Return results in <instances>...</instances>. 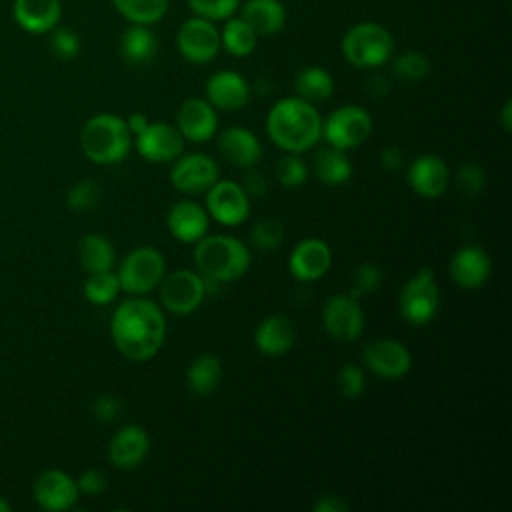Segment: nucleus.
Masks as SVG:
<instances>
[{
    "label": "nucleus",
    "mask_w": 512,
    "mask_h": 512,
    "mask_svg": "<svg viewBox=\"0 0 512 512\" xmlns=\"http://www.w3.org/2000/svg\"><path fill=\"white\" fill-rule=\"evenodd\" d=\"M110 334L116 350L124 358L146 362L154 358L164 344V310L144 296L128 298L116 306L110 320Z\"/></svg>",
    "instance_id": "1"
},
{
    "label": "nucleus",
    "mask_w": 512,
    "mask_h": 512,
    "mask_svg": "<svg viewBox=\"0 0 512 512\" xmlns=\"http://www.w3.org/2000/svg\"><path fill=\"white\" fill-rule=\"evenodd\" d=\"M266 132L286 154H302L322 138V116L316 104L298 96L280 98L266 114Z\"/></svg>",
    "instance_id": "2"
},
{
    "label": "nucleus",
    "mask_w": 512,
    "mask_h": 512,
    "mask_svg": "<svg viewBox=\"0 0 512 512\" xmlns=\"http://www.w3.org/2000/svg\"><path fill=\"white\" fill-rule=\"evenodd\" d=\"M250 262L248 246L230 234H206L194 244V264L198 272L214 284L242 278Z\"/></svg>",
    "instance_id": "3"
},
{
    "label": "nucleus",
    "mask_w": 512,
    "mask_h": 512,
    "mask_svg": "<svg viewBox=\"0 0 512 512\" xmlns=\"http://www.w3.org/2000/svg\"><path fill=\"white\" fill-rule=\"evenodd\" d=\"M80 148L84 156L94 164H118L128 156L132 148V134L122 116L102 112L88 118L82 126Z\"/></svg>",
    "instance_id": "4"
},
{
    "label": "nucleus",
    "mask_w": 512,
    "mask_h": 512,
    "mask_svg": "<svg viewBox=\"0 0 512 512\" xmlns=\"http://www.w3.org/2000/svg\"><path fill=\"white\" fill-rule=\"evenodd\" d=\"M340 50L344 60L354 68L374 70L392 58L394 38L390 30L378 22H358L342 36Z\"/></svg>",
    "instance_id": "5"
},
{
    "label": "nucleus",
    "mask_w": 512,
    "mask_h": 512,
    "mask_svg": "<svg viewBox=\"0 0 512 512\" xmlns=\"http://www.w3.org/2000/svg\"><path fill=\"white\" fill-rule=\"evenodd\" d=\"M166 274V260L160 250L152 246H140L128 252L118 266L120 290L132 296H144L158 288Z\"/></svg>",
    "instance_id": "6"
},
{
    "label": "nucleus",
    "mask_w": 512,
    "mask_h": 512,
    "mask_svg": "<svg viewBox=\"0 0 512 512\" xmlns=\"http://www.w3.org/2000/svg\"><path fill=\"white\" fill-rule=\"evenodd\" d=\"M374 122L366 108L358 104H344L322 120V138L328 146L338 150H352L364 144L372 134Z\"/></svg>",
    "instance_id": "7"
},
{
    "label": "nucleus",
    "mask_w": 512,
    "mask_h": 512,
    "mask_svg": "<svg viewBox=\"0 0 512 512\" xmlns=\"http://www.w3.org/2000/svg\"><path fill=\"white\" fill-rule=\"evenodd\" d=\"M440 306V288L434 270H418L400 290L398 308L404 320L412 326L428 324Z\"/></svg>",
    "instance_id": "8"
},
{
    "label": "nucleus",
    "mask_w": 512,
    "mask_h": 512,
    "mask_svg": "<svg viewBox=\"0 0 512 512\" xmlns=\"http://www.w3.org/2000/svg\"><path fill=\"white\" fill-rule=\"evenodd\" d=\"M158 288L162 308L176 316H188L196 312L208 294L204 276L188 268H178L170 274H164Z\"/></svg>",
    "instance_id": "9"
},
{
    "label": "nucleus",
    "mask_w": 512,
    "mask_h": 512,
    "mask_svg": "<svg viewBox=\"0 0 512 512\" xmlns=\"http://www.w3.org/2000/svg\"><path fill=\"white\" fill-rule=\"evenodd\" d=\"M176 46L184 60L192 64H208L220 52V30L212 20L192 16L186 18L176 32Z\"/></svg>",
    "instance_id": "10"
},
{
    "label": "nucleus",
    "mask_w": 512,
    "mask_h": 512,
    "mask_svg": "<svg viewBox=\"0 0 512 512\" xmlns=\"http://www.w3.org/2000/svg\"><path fill=\"white\" fill-rule=\"evenodd\" d=\"M322 326L336 342H354L364 330V310L350 292L334 294L324 302Z\"/></svg>",
    "instance_id": "11"
},
{
    "label": "nucleus",
    "mask_w": 512,
    "mask_h": 512,
    "mask_svg": "<svg viewBox=\"0 0 512 512\" xmlns=\"http://www.w3.org/2000/svg\"><path fill=\"white\" fill-rule=\"evenodd\" d=\"M206 212L222 226H238L250 216V196L234 180H216L206 190Z\"/></svg>",
    "instance_id": "12"
},
{
    "label": "nucleus",
    "mask_w": 512,
    "mask_h": 512,
    "mask_svg": "<svg viewBox=\"0 0 512 512\" xmlns=\"http://www.w3.org/2000/svg\"><path fill=\"white\" fill-rule=\"evenodd\" d=\"M170 184L182 194L206 192L218 178L220 168L216 160L204 152L180 154L170 168Z\"/></svg>",
    "instance_id": "13"
},
{
    "label": "nucleus",
    "mask_w": 512,
    "mask_h": 512,
    "mask_svg": "<svg viewBox=\"0 0 512 512\" xmlns=\"http://www.w3.org/2000/svg\"><path fill=\"white\" fill-rule=\"evenodd\" d=\"M362 364L368 368V372L386 378L396 380L410 372L412 368V354L406 344L394 338H376L368 342L362 350Z\"/></svg>",
    "instance_id": "14"
},
{
    "label": "nucleus",
    "mask_w": 512,
    "mask_h": 512,
    "mask_svg": "<svg viewBox=\"0 0 512 512\" xmlns=\"http://www.w3.org/2000/svg\"><path fill=\"white\" fill-rule=\"evenodd\" d=\"M138 154L152 164L174 162L184 152V138L176 124L168 122H150L134 138Z\"/></svg>",
    "instance_id": "15"
},
{
    "label": "nucleus",
    "mask_w": 512,
    "mask_h": 512,
    "mask_svg": "<svg viewBox=\"0 0 512 512\" xmlns=\"http://www.w3.org/2000/svg\"><path fill=\"white\" fill-rule=\"evenodd\" d=\"M78 494L76 480L58 468H48L34 480V500L48 512L70 510L78 502Z\"/></svg>",
    "instance_id": "16"
},
{
    "label": "nucleus",
    "mask_w": 512,
    "mask_h": 512,
    "mask_svg": "<svg viewBox=\"0 0 512 512\" xmlns=\"http://www.w3.org/2000/svg\"><path fill=\"white\" fill-rule=\"evenodd\" d=\"M330 266L332 250L322 238L300 240L288 256V270L300 282H316L324 278Z\"/></svg>",
    "instance_id": "17"
},
{
    "label": "nucleus",
    "mask_w": 512,
    "mask_h": 512,
    "mask_svg": "<svg viewBox=\"0 0 512 512\" xmlns=\"http://www.w3.org/2000/svg\"><path fill=\"white\" fill-rule=\"evenodd\" d=\"M408 186L422 198H440L450 184V168L444 158L436 154L416 156L406 172Z\"/></svg>",
    "instance_id": "18"
},
{
    "label": "nucleus",
    "mask_w": 512,
    "mask_h": 512,
    "mask_svg": "<svg viewBox=\"0 0 512 512\" xmlns=\"http://www.w3.org/2000/svg\"><path fill=\"white\" fill-rule=\"evenodd\" d=\"M176 128L188 142H206L218 130V112L206 98H186L176 112Z\"/></svg>",
    "instance_id": "19"
},
{
    "label": "nucleus",
    "mask_w": 512,
    "mask_h": 512,
    "mask_svg": "<svg viewBox=\"0 0 512 512\" xmlns=\"http://www.w3.org/2000/svg\"><path fill=\"white\" fill-rule=\"evenodd\" d=\"M448 270L456 286L464 290H476L490 278L492 260L482 246L464 244L452 254Z\"/></svg>",
    "instance_id": "20"
},
{
    "label": "nucleus",
    "mask_w": 512,
    "mask_h": 512,
    "mask_svg": "<svg viewBox=\"0 0 512 512\" xmlns=\"http://www.w3.org/2000/svg\"><path fill=\"white\" fill-rule=\"evenodd\" d=\"M168 232L182 244H196L208 234L210 216L204 206L192 200H178L166 214Z\"/></svg>",
    "instance_id": "21"
},
{
    "label": "nucleus",
    "mask_w": 512,
    "mask_h": 512,
    "mask_svg": "<svg viewBox=\"0 0 512 512\" xmlns=\"http://www.w3.org/2000/svg\"><path fill=\"white\" fill-rule=\"evenodd\" d=\"M150 452V436L140 424L122 426L108 444V460L120 470L138 468Z\"/></svg>",
    "instance_id": "22"
},
{
    "label": "nucleus",
    "mask_w": 512,
    "mask_h": 512,
    "mask_svg": "<svg viewBox=\"0 0 512 512\" xmlns=\"http://www.w3.org/2000/svg\"><path fill=\"white\" fill-rule=\"evenodd\" d=\"M206 100L224 112H236L250 100V84L234 70H218L206 82Z\"/></svg>",
    "instance_id": "23"
},
{
    "label": "nucleus",
    "mask_w": 512,
    "mask_h": 512,
    "mask_svg": "<svg viewBox=\"0 0 512 512\" xmlns=\"http://www.w3.org/2000/svg\"><path fill=\"white\" fill-rule=\"evenodd\" d=\"M296 342L294 322L284 314H270L262 318L254 330L256 348L270 358L284 356Z\"/></svg>",
    "instance_id": "24"
},
{
    "label": "nucleus",
    "mask_w": 512,
    "mask_h": 512,
    "mask_svg": "<svg viewBox=\"0 0 512 512\" xmlns=\"http://www.w3.org/2000/svg\"><path fill=\"white\" fill-rule=\"evenodd\" d=\"M220 154L236 168H254L262 156L258 136L244 126H230L218 136Z\"/></svg>",
    "instance_id": "25"
},
{
    "label": "nucleus",
    "mask_w": 512,
    "mask_h": 512,
    "mask_svg": "<svg viewBox=\"0 0 512 512\" xmlns=\"http://www.w3.org/2000/svg\"><path fill=\"white\" fill-rule=\"evenodd\" d=\"M62 16L60 0H14V20L30 34H44L58 26Z\"/></svg>",
    "instance_id": "26"
},
{
    "label": "nucleus",
    "mask_w": 512,
    "mask_h": 512,
    "mask_svg": "<svg viewBox=\"0 0 512 512\" xmlns=\"http://www.w3.org/2000/svg\"><path fill=\"white\" fill-rule=\"evenodd\" d=\"M240 18L256 32V36H272L286 24V8L280 0H246Z\"/></svg>",
    "instance_id": "27"
},
{
    "label": "nucleus",
    "mask_w": 512,
    "mask_h": 512,
    "mask_svg": "<svg viewBox=\"0 0 512 512\" xmlns=\"http://www.w3.org/2000/svg\"><path fill=\"white\" fill-rule=\"evenodd\" d=\"M158 52V38L146 24H130L120 36V54L126 62L142 66L154 60Z\"/></svg>",
    "instance_id": "28"
},
{
    "label": "nucleus",
    "mask_w": 512,
    "mask_h": 512,
    "mask_svg": "<svg viewBox=\"0 0 512 512\" xmlns=\"http://www.w3.org/2000/svg\"><path fill=\"white\" fill-rule=\"evenodd\" d=\"M312 172L322 184L340 186L352 178L354 168L344 150H338L334 146H324L316 152L312 160Z\"/></svg>",
    "instance_id": "29"
},
{
    "label": "nucleus",
    "mask_w": 512,
    "mask_h": 512,
    "mask_svg": "<svg viewBox=\"0 0 512 512\" xmlns=\"http://www.w3.org/2000/svg\"><path fill=\"white\" fill-rule=\"evenodd\" d=\"M222 362L218 356L204 352L198 354L186 368V384L196 396L212 394L222 380Z\"/></svg>",
    "instance_id": "30"
},
{
    "label": "nucleus",
    "mask_w": 512,
    "mask_h": 512,
    "mask_svg": "<svg viewBox=\"0 0 512 512\" xmlns=\"http://www.w3.org/2000/svg\"><path fill=\"white\" fill-rule=\"evenodd\" d=\"M294 92L310 104L324 102L334 92V78L322 66H306L294 78Z\"/></svg>",
    "instance_id": "31"
},
{
    "label": "nucleus",
    "mask_w": 512,
    "mask_h": 512,
    "mask_svg": "<svg viewBox=\"0 0 512 512\" xmlns=\"http://www.w3.org/2000/svg\"><path fill=\"white\" fill-rule=\"evenodd\" d=\"M78 258L82 268L90 272H102L112 270L114 266V246L112 242L102 234H86L78 244Z\"/></svg>",
    "instance_id": "32"
},
{
    "label": "nucleus",
    "mask_w": 512,
    "mask_h": 512,
    "mask_svg": "<svg viewBox=\"0 0 512 512\" xmlns=\"http://www.w3.org/2000/svg\"><path fill=\"white\" fill-rule=\"evenodd\" d=\"M258 36L256 32L238 16V18H226L224 26L220 30V46L236 56V58H246L256 50Z\"/></svg>",
    "instance_id": "33"
},
{
    "label": "nucleus",
    "mask_w": 512,
    "mask_h": 512,
    "mask_svg": "<svg viewBox=\"0 0 512 512\" xmlns=\"http://www.w3.org/2000/svg\"><path fill=\"white\" fill-rule=\"evenodd\" d=\"M114 8L132 24H154L164 18L170 0H112Z\"/></svg>",
    "instance_id": "34"
},
{
    "label": "nucleus",
    "mask_w": 512,
    "mask_h": 512,
    "mask_svg": "<svg viewBox=\"0 0 512 512\" xmlns=\"http://www.w3.org/2000/svg\"><path fill=\"white\" fill-rule=\"evenodd\" d=\"M120 292V282L116 272L102 270V272H90L84 282V296L88 302L96 306L110 304Z\"/></svg>",
    "instance_id": "35"
},
{
    "label": "nucleus",
    "mask_w": 512,
    "mask_h": 512,
    "mask_svg": "<svg viewBox=\"0 0 512 512\" xmlns=\"http://www.w3.org/2000/svg\"><path fill=\"white\" fill-rule=\"evenodd\" d=\"M392 72L398 80H402L406 84L422 82L430 72V60L422 52L406 50V52H402L400 56L394 58Z\"/></svg>",
    "instance_id": "36"
},
{
    "label": "nucleus",
    "mask_w": 512,
    "mask_h": 512,
    "mask_svg": "<svg viewBox=\"0 0 512 512\" xmlns=\"http://www.w3.org/2000/svg\"><path fill=\"white\" fill-rule=\"evenodd\" d=\"M250 240L258 250H276L284 240V226L276 218H260L250 228Z\"/></svg>",
    "instance_id": "37"
},
{
    "label": "nucleus",
    "mask_w": 512,
    "mask_h": 512,
    "mask_svg": "<svg viewBox=\"0 0 512 512\" xmlns=\"http://www.w3.org/2000/svg\"><path fill=\"white\" fill-rule=\"evenodd\" d=\"M276 180L284 188H298L308 178V168L298 154H286L276 164Z\"/></svg>",
    "instance_id": "38"
},
{
    "label": "nucleus",
    "mask_w": 512,
    "mask_h": 512,
    "mask_svg": "<svg viewBox=\"0 0 512 512\" xmlns=\"http://www.w3.org/2000/svg\"><path fill=\"white\" fill-rule=\"evenodd\" d=\"M186 4L194 16L222 22L238 10L240 0H186Z\"/></svg>",
    "instance_id": "39"
},
{
    "label": "nucleus",
    "mask_w": 512,
    "mask_h": 512,
    "mask_svg": "<svg viewBox=\"0 0 512 512\" xmlns=\"http://www.w3.org/2000/svg\"><path fill=\"white\" fill-rule=\"evenodd\" d=\"M100 196H102V190L96 182L80 180L70 186V190L66 194V202L72 210L84 212V210H92L100 202Z\"/></svg>",
    "instance_id": "40"
},
{
    "label": "nucleus",
    "mask_w": 512,
    "mask_h": 512,
    "mask_svg": "<svg viewBox=\"0 0 512 512\" xmlns=\"http://www.w3.org/2000/svg\"><path fill=\"white\" fill-rule=\"evenodd\" d=\"M382 278H384L382 270L374 262H362V264L356 266V270L352 274V290H350V294L360 300V296L376 292L380 288V284H382Z\"/></svg>",
    "instance_id": "41"
},
{
    "label": "nucleus",
    "mask_w": 512,
    "mask_h": 512,
    "mask_svg": "<svg viewBox=\"0 0 512 512\" xmlns=\"http://www.w3.org/2000/svg\"><path fill=\"white\" fill-rule=\"evenodd\" d=\"M336 388L344 398H358L366 388V372L358 364H344L336 374Z\"/></svg>",
    "instance_id": "42"
},
{
    "label": "nucleus",
    "mask_w": 512,
    "mask_h": 512,
    "mask_svg": "<svg viewBox=\"0 0 512 512\" xmlns=\"http://www.w3.org/2000/svg\"><path fill=\"white\" fill-rule=\"evenodd\" d=\"M484 186H486V174L478 164L468 162L458 168L456 172L458 192H462L464 196H478L484 190Z\"/></svg>",
    "instance_id": "43"
},
{
    "label": "nucleus",
    "mask_w": 512,
    "mask_h": 512,
    "mask_svg": "<svg viewBox=\"0 0 512 512\" xmlns=\"http://www.w3.org/2000/svg\"><path fill=\"white\" fill-rule=\"evenodd\" d=\"M50 48L60 60H72L80 52V38L70 28H54L50 30Z\"/></svg>",
    "instance_id": "44"
},
{
    "label": "nucleus",
    "mask_w": 512,
    "mask_h": 512,
    "mask_svg": "<svg viewBox=\"0 0 512 512\" xmlns=\"http://www.w3.org/2000/svg\"><path fill=\"white\" fill-rule=\"evenodd\" d=\"M122 408H124V406H122L120 398H116V396H112V394H102V396H98V398L94 400V404H92L94 416H96L98 420H102V422H112V420L120 418Z\"/></svg>",
    "instance_id": "45"
},
{
    "label": "nucleus",
    "mask_w": 512,
    "mask_h": 512,
    "mask_svg": "<svg viewBox=\"0 0 512 512\" xmlns=\"http://www.w3.org/2000/svg\"><path fill=\"white\" fill-rule=\"evenodd\" d=\"M76 484H78V490H80V492H84V494H88V496H98V494H102V492L106 490L108 478H106V474H104L102 470H98V468H88V470H84V472L80 474V478L76 480Z\"/></svg>",
    "instance_id": "46"
},
{
    "label": "nucleus",
    "mask_w": 512,
    "mask_h": 512,
    "mask_svg": "<svg viewBox=\"0 0 512 512\" xmlns=\"http://www.w3.org/2000/svg\"><path fill=\"white\" fill-rule=\"evenodd\" d=\"M348 508V502L336 494H322L312 504L314 512H346Z\"/></svg>",
    "instance_id": "47"
},
{
    "label": "nucleus",
    "mask_w": 512,
    "mask_h": 512,
    "mask_svg": "<svg viewBox=\"0 0 512 512\" xmlns=\"http://www.w3.org/2000/svg\"><path fill=\"white\" fill-rule=\"evenodd\" d=\"M404 152L398 146H386L380 150V166L388 172H398L404 166Z\"/></svg>",
    "instance_id": "48"
},
{
    "label": "nucleus",
    "mask_w": 512,
    "mask_h": 512,
    "mask_svg": "<svg viewBox=\"0 0 512 512\" xmlns=\"http://www.w3.org/2000/svg\"><path fill=\"white\" fill-rule=\"evenodd\" d=\"M246 178H244V184L242 188L246 190L248 196H262L266 192V180L262 176V172L258 170H252V168H246Z\"/></svg>",
    "instance_id": "49"
},
{
    "label": "nucleus",
    "mask_w": 512,
    "mask_h": 512,
    "mask_svg": "<svg viewBox=\"0 0 512 512\" xmlns=\"http://www.w3.org/2000/svg\"><path fill=\"white\" fill-rule=\"evenodd\" d=\"M126 120V126H128V130H130V134H132V138L136 136V134H140L148 124H150V120H148V116L144 114V112H132L128 118H124Z\"/></svg>",
    "instance_id": "50"
},
{
    "label": "nucleus",
    "mask_w": 512,
    "mask_h": 512,
    "mask_svg": "<svg viewBox=\"0 0 512 512\" xmlns=\"http://www.w3.org/2000/svg\"><path fill=\"white\" fill-rule=\"evenodd\" d=\"M500 124H502V128H504L506 132H510V128H512V102H510V100H506V102L502 104V110H500Z\"/></svg>",
    "instance_id": "51"
},
{
    "label": "nucleus",
    "mask_w": 512,
    "mask_h": 512,
    "mask_svg": "<svg viewBox=\"0 0 512 512\" xmlns=\"http://www.w3.org/2000/svg\"><path fill=\"white\" fill-rule=\"evenodd\" d=\"M10 510H12L10 502H8V500H4V498L0 496V512H10Z\"/></svg>",
    "instance_id": "52"
}]
</instances>
